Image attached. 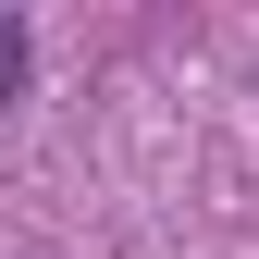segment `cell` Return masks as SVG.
Segmentation results:
<instances>
[{
    "instance_id": "cell-1",
    "label": "cell",
    "mask_w": 259,
    "mask_h": 259,
    "mask_svg": "<svg viewBox=\"0 0 259 259\" xmlns=\"http://www.w3.org/2000/svg\"><path fill=\"white\" fill-rule=\"evenodd\" d=\"M25 99V13H0V111Z\"/></svg>"
}]
</instances>
